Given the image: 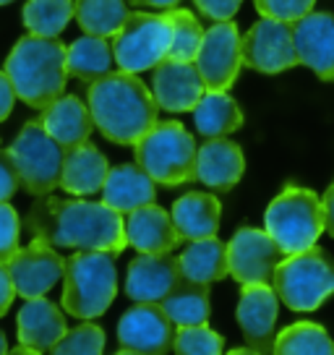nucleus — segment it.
I'll return each mask as SVG.
<instances>
[{
  "mask_svg": "<svg viewBox=\"0 0 334 355\" xmlns=\"http://www.w3.org/2000/svg\"><path fill=\"white\" fill-rule=\"evenodd\" d=\"M8 353V340H6V334L0 332V355Z\"/></svg>",
  "mask_w": 334,
  "mask_h": 355,
  "instance_id": "nucleus-45",
  "label": "nucleus"
},
{
  "mask_svg": "<svg viewBox=\"0 0 334 355\" xmlns=\"http://www.w3.org/2000/svg\"><path fill=\"white\" fill-rule=\"evenodd\" d=\"M225 350L222 334L209 329L206 324H186L178 327L173 353L180 355H220Z\"/></svg>",
  "mask_w": 334,
  "mask_h": 355,
  "instance_id": "nucleus-35",
  "label": "nucleus"
},
{
  "mask_svg": "<svg viewBox=\"0 0 334 355\" xmlns=\"http://www.w3.org/2000/svg\"><path fill=\"white\" fill-rule=\"evenodd\" d=\"M8 353H13V355H32L34 350H32V347H26V345L19 343V347H13V350H8Z\"/></svg>",
  "mask_w": 334,
  "mask_h": 355,
  "instance_id": "nucleus-44",
  "label": "nucleus"
},
{
  "mask_svg": "<svg viewBox=\"0 0 334 355\" xmlns=\"http://www.w3.org/2000/svg\"><path fill=\"white\" fill-rule=\"evenodd\" d=\"M107 157L89 141L71 146L63 152V167H60V189L71 196H94L100 193L107 178Z\"/></svg>",
  "mask_w": 334,
  "mask_h": 355,
  "instance_id": "nucleus-22",
  "label": "nucleus"
},
{
  "mask_svg": "<svg viewBox=\"0 0 334 355\" xmlns=\"http://www.w3.org/2000/svg\"><path fill=\"white\" fill-rule=\"evenodd\" d=\"M19 233H21V222L16 209L8 201H0V264H6L19 248Z\"/></svg>",
  "mask_w": 334,
  "mask_h": 355,
  "instance_id": "nucleus-36",
  "label": "nucleus"
},
{
  "mask_svg": "<svg viewBox=\"0 0 334 355\" xmlns=\"http://www.w3.org/2000/svg\"><path fill=\"white\" fill-rule=\"evenodd\" d=\"M11 157L19 170V180L26 193L47 196L60 183V167H63V146L45 131L42 121L24 123L16 141L11 144Z\"/></svg>",
  "mask_w": 334,
  "mask_h": 355,
  "instance_id": "nucleus-9",
  "label": "nucleus"
},
{
  "mask_svg": "<svg viewBox=\"0 0 334 355\" xmlns=\"http://www.w3.org/2000/svg\"><path fill=\"white\" fill-rule=\"evenodd\" d=\"M272 288L290 311H316L334 295V259L319 245L288 254L274 269Z\"/></svg>",
  "mask_w": 334,
  "mask_h": 355,
  "instance_id": "nucleus-6",
  "label": "nucleus"
},
{
  "mask_svg": "<svg viewBox=\"0 0 334 355\" xmlns=\"http://www.w3.org/2000/svg\"><path fill=\"white\" fill-rule=\"evenodd\" d=\"M66 259L58 254L55 245L45 243L42 238H32V243L16 248L6 261L11 282L21 298H39L47 295L63 277Z\"/></svg>",
  "mask_w": 334,
  "mask_h": 355,
  "instance_id": "nucleus-14",
  "label": "nucleus"
},
{
  "mask_svg": "<svg viewBox=\"0 0 334 355\" xmlns=\"http://www.w3.org/2000/svg\"><path fill=\"white\" fill-rule=\"evenodd\" d=\"M24 230L32 238H42L50 245L76 251H107L118 256L125 251L123 214L105 201L58 199L39 196L24 217Z\"/></svg>",
  "mask_w": 334,
  "mask_h": 355,
  "instance_id": "nucleus-1",
  "label": "nucleus"
},
{
  "mask_svg": "<svg viewBox=\"0 0 334 355\" xmlns=\"http://www.w3.org/2000/svg\"><path fill=\"white\" fill-rule=\"evenodd\" d=\"M8 3H13V0H0V6H8Z\"/></svg>",
  "mask_w": 334,
  "mask_h": 355,
  "instance_id": "nucleus-46",
  "label": "nucleus"
},
{
  "mask_svg": "<svg viewBox=\"0 0 334 355\" xmlns=\"http://www.w3.org/2000/svg\"><path fill=\"white\" fill-rule=\"evenodd\" d=\"M264 230L274 238L285 256L311 248L324 233L322 199L311 189L285 186L267 207Z\"/></svg>",
  "mask_w": 334,
  "mask_h": 355,
  "instance_id": "nucleus-7",
  "label": "nucleus"
},
{
  "mask_svg": "<svg viewBox=\"0 0 334 355\" xmlns=\"http://www.w3.org/2000/svg\"><path fill=\"white\" fill-rule=\"evenodd\" d=\"M173 29L165 13L128 11L121 29L112 34V55L123 71L144 73L162 63L170 50Z\"/></svg>",
  "mask_w": 334,
  "mask_h": 355,
  "instance_id": "nucleus-8",
  "label": "nucleus"
},
{
  "mask_svg": "<svg viewBox=\"0 0 334 355\" xmlns=\"http://www.w3.org/2000/svg\"><path fill=\"white\" fill-rule=\"evenodd\" d=\"M68 324L60 306L45 295L39 298H26V303L19 311L16 319V332H19V343L32 347L34 353H50L55 343L66 334Z\"/></svg>",
  "mask_w": 334,
  "mask_h": 355,
  "instance_id": "nucleus-21",
  "label": "nucleus"
},
{
  "mask_svg": "<svg viewBox=\"0 0 334 355\" xmlns=\"http://www.w3.org/2000/svg\"><path fill=\"white\" fill-rule=\"evenodd\" d=\"M220 217H222V207L217 196L201 193V191H191L186 196H180L170 211V220L175 225L180 241H199V238L217 235Z\"/></svg>",
  "mask_w": 334,
  "mask_h": 355,
  "instance_id": "nucleus-25",
  "label": "nucleus"
},
{
  "mask_svg": "<svg viewBox=\"0 0 334 355\" xmlns=\"http://www.w3.org/2000/svg\"><path fill=\"white\" fill-rule=\"evenodd\" d=\"M21 180H19V170L8 149H0V201H8L19 191Z\"/></svg>",
  "mask_w": 334,
  "mask_h": 355,
  "instance_id": "nucleus-38",
  "label": "nucleus"
},
{
  "mask_svg": "<svg viewBox=\"0 0 334 355\" xmlns=\"http://www.w3.org/2000/svg\"><path fill=\"white\" fill-rule=\"evenodd\" d=\"M159 306L175 322V327L206 324L209 322V313H212L209 285H201V282H191V279L180 277L178 285L159 300Z\"/></svg>",
  "mask_w": 334,
  "mask_h": 355,
  "instance_id": "nucleus-29",
  "label": "nucleus"
},
{
  "mask_svg": "<svg viewBox=\"0 0 334 355\" xmlns=\"http://www.w3.org/2000/svg\"><path fill=\"white\" fill-rule=\"evenodd\" d=\"M13 102H16V89H13L8 73H6V71H0V123L11 115Z\"/></svg>",
  "mask_w": 334,
  "mask_h": 355,
  "instance_id": "nucleus-40",
  "label": "nucleus"
},
{
  "mask_svg": "<svg viewBox=\"0 0 334 355\" xmlns=\"http://www.w3.org/2000/svg\"><path fill=\"white\" fill-rule=\"evenodd\" d=\"M206 92L193 60L165 58L152 68V94L159 110L188 112L196 107L201 94Z\"/></svg>",
  "mask_w": 334,
  "mask_h": 355,
  "instance_id": "nucleus-16",
  "label": "nucleus"
},
{
  "mask_svg": "<svg viewBox=\"0 0 334 355\" xmlns=\"http://www.w3.org/2000/svg\"><path fill=\"white\" fill-rule=\"evenodd\" d=\"M240 50H243V66L267 76L301 66L295 40H292V21H282V19L261 16L240 37Z\"/></svg>",
  "mask_w": 334,
  "mask_h": 355,
  "instance_id": "nucleus-10",
  "label": "nucleus"
},
{
  "mask_svg": "<svg viewBox=\"0 0 334 355\" xmlns=\"http://www.w3.org/2000/svg\"><path fill=\"white\" fill-rule=\"evenodd\" d=\"M66 53L68 47L58 37H21L6 58V73L16 89V97L34 110H42L58 100L68 84Z\"/></svg>",
  "mask_w": 334,
  "mask_h": 355,
  "instance_id": "nucleus-3",
  "label": "nucleus"
},
{
  "mask_svg": "<svg viewBox=\"0 0 334 355\" xmlns=\"http://www.w3.org/2000/svg\"><path fill=\"white\" fill-rule=\"evenodd\" d=\"M155 196V180L146 175V170L139 162H128V165L107 170L105 186H102V201L115 211L128 214L144 204H152Z\"/></svg>",
  "mask_w": 334,
  "mask_h": 355,
  "instance_id": "nucleus-24",
  "label": "nucleus"
},
{
  "mask_svg": "<svg viewBox=\"0 0 334 355\" xmlns=\"http://www.w3.org/2000/svg\"><path fill=\"white\" fill-rule=\"evenodd\" d=\"M199 68V76L204 87L212 92H227L235 84V78L243 66V50H240V32L230 21H217L204 32L199 44V53L193 58Z\"/></svg>",
  "mask_w": 334,
  "mask_h": 355,
  "instance_id": "nucleus-11",
  "label": "nucleus"
},
{
  "mask_svg": "<svg viewBox=\"0 0 334 355\" xmlns=\"http://www.w3.org/2000/svg\"><path fill=\"white\" fill-rule=\"evenodd\" d=\"M178 327L159 303H139L118 322V353L165 355L173 350Z\"/></svg>",
  "mask_w": 334,
  "mask_h": 355,
  "instance_id": "nucleus-12",
  "label": "nucleus"
},
{
  "mask_svg": "<svg viewBox=\"0 0 334 355\" xmlns=\"http://www.w3.org/2000/svg\"><path fill=\"white\" fill-rule=\"evenodd\" d=\"M128 8L125 0H76L73 3V19L84 34L97 37H112L125 21Z\"/></svg>",
  "mask_w": 334,
  "mask_h": 355,
  "instance_id": "nucleus-31",
  "label": "nucleus"
},
{
  "mask_svg": "<svg viewBox=\"0 0 334 355\" xmlns=\"http://www.w3.org/2000/svg\"><path fill=\"white\" fill-rule=\"evenodd\" d=\"M178 259L170 254H141L128 264L125 295L134 303H159L178 285Z\"/></svg>",
  "mask_w": 334,
  "mask_h": 355,
  "instance_id": "nucleus-18",
  "label": "nucleus"
},
{
  "mask_svg": "<svg viewBox=\"0 0 334 355\" xmlns=\"http://www.w3.org/2000/svg\"><path fill=\"white\" fill-rule=\"evenodd\" d=\"M285 259V251L274 243L267 230L240 227L227 243V264L240 285H272L274 269Z\"/></svg>",
  "mask_w": 334,
  "mask_h": 355,
  "instance_id": "nucleus-13",
  "label": "nucleus"
},
{
  "mask_svg": "<svg viewBox=\"0 0 334 355\" xmlns=\"http://www.w3.org/2000/svg\"><path fill=\"white\" fill-rule=\"evenodd\" d=\"M131 6H139V8H162V11H167V8H175L180 0H128Z\"/></svg>",
  "mask_w": 334,
  "mask_h": 355,
  "instance_id": "nucleus-43",
  "label": "nucleus"
},
{
  "mask_svg": "<svg viewBox=\"0 0 334 355\" xmlns=\"http://www.w3.org/2000/svg\"><path fill=\"white\" fill-rule=\"evenodd\" d=\"M180 277L201 285H212L230 275L227 264V243H222L217 235L188 241V248L178 256Z\"/></svg>",
  "mask_w": 334,
  "mask_h": 355,
  "instance_id": "nucleus-26",
  "label": "nucleus"
},
{
  "mask_svg": "<svg viewBox=\"0 0 334 355\" xmlns=\"http://www.w3.org/2000/svg\"><path fill=\"white\" fill-rule=\"evenodd\" d=\"M115 256L107 251H76L63 264V311L76 319H97L118 293Z\"/></svg>",
  "mask_w": 334,
  "mask_h": 355,
  "instance_id": "nucleus-4",
  "label": "nucleus"
},
{
  "mask_svg": "<svg viewBox=\"0 0 334 355\" xmlns=\"http://www.w3.org/2000/svg\"><path fill=\"white\" fill-rule=\"evenodd\" d=\"M316 0H254L256 11L269 19H282V21H295L313 8Z\"/></svg>",
  "mask_w": 334,
  "mask_h": 355,
  "instance_id": "nucleus-37",
  "label": "nucleus"
},
{
  "mask_svg": "<svg viewBox=\"0 0 334 355\" xmlns=\"http://www.w3.org/2000/svg\"><path fill=\"white\" fill-rule=\"evenodd\" d=\"M245 173L243 149L230 139H206L196 152V180L212 191L227 193Z\"/></svg>",
  "mask_w": 334,
  "mask_h": 355,
  "instance_id": "nucleus-19",
  "label": "nucleus"
},
{
  "mask_svg": "<svg viewBox=\"0 0 334 355\" xmlns=\"http://www.w3.org/2000/svg\"><path fill=\"white\" fill-rule=\"evenodd\" d=\"M123 233L128 245H134L139 254H170L180 243L170 214L155 201L128 211L123 220Z\"/></svg>",
  "mask_w": 334,
  "mask_h": 355,
  "instance_id": "nucleus-20",
  "label": "nucleus"
},
{
  "mask_svg": "<svg viewBox=\"0 0 334 355\" xmlns=\"http://www.w3.org/2000/svg\"><path fill=\"white\" fill-rule=\"evenodd\" d=\"M165 16L170 21V29H173L167 58H173V60H193L196 53H199L201 40H204V26L199 24V19L191 11H183V8H167Z\"/></svg>",
  "mask_w": 334,
  "mask_h": 355,
  "instance_id": "nucleus-33",
  "label": "nucleus"
},
{
  "mask_svg": "<svg viewBox=\"0 0 334 355\" xmlns=\"http://www.w3.org/2000/svg\"><path fill=\"white\" fill-rule=\"evenodd\" d=\"M196 3V8H199L206 19H214V21H230L238 8H240V3L243 0H193Z\"/></svg>",
  "mask_w": 334,
  "mask_h": 355,
  "instance_id": "nucleus-39",
  "label": "nucleus"
},
{
  "mask_svg": "<svg viewBox=\"0 0 334 355\" xmlns=\"http://www.w3.org/2000/svg\"><path fill=\"white\" fill-rule=\"evenodd\" d=\"M292 40L298 58L322 81H334V13H306L292 21Z\"/></svg>",
  "mask_w": 334,
  "mask_h": 355,
  "instance_id": "nucleus-17",
  "label": "nucleus"
},
{
  "mask_svg": "<svg viewBox=\"0 0 334 355\" xmlns=\"http://www.w3.org/2000/svg\"><path fill=\"white\" fill-rule=\"evenodd\" d=\"M91 121L112 144H136L159 118L155 94L131 71H110L87 89Z\"/></svg>",
  "mask_w": 334,
  "mask_h": 355,
  "instance_id": "nucleus-2",
  "label": "nucleus"
},
{
  "mask_svg": "<svg viewBox=\"0 0 334 355\" xmlns=\"http://www.w3.org/2000/svg\"><path fill=\"white\" fill-rule=\"evenodd\" d=\"M136 162L162 186H183L196 180V141L183 123L157 121L134 144Z\"/></svg>",
  "mask_w": 334,
  "mask_h": 355,
  "instance_id": "nucleus-5",
  "label": "nucleus"
},
{
  "mask_svg": "<svg viewBox=\"0 0 334 355\" xmlns=\"http://www.w3.org/2000/svg\"><path fill=\"white\" fill-rule=\"evenodd\" d=\"M322 207H324V230L334 238V183L324 193Z\"/></svg>",
  "mask_w": 334,
  "mask_h": 355,
  "instance_id": "nucleus-42",
  "label": "nucleus"
},
{
  "mask_svg": "<svg viewBox=\"0 0 334 355\" xmlns=\"http://www.w3.org/2000/svg\"><path fill=\"white\" fill-rule=\"evenodd\" d=\"M105 329L100 324H91L89 319L73 327V329H66V334L55 343V347L50 353L55 355H100L105 353Z\"/></svg>",
  "mask_w": 334,
  "mask_h": 355,
  "instance_id": "nucleus-34",
  "label": "nucleus"
},
{
  "mask_svg": "<svg viewBox=\"0 0 334 355\" xmlns=\"http://www.w3.org/2000/svg\"><path fill=\"white\" fill-rule=\"evenodd\" d=\"M279 313V298L272 285H243L238 300V324L251 353L264 355L274 347V324Z\"/></svg>",
  "mask_w": 334,
  "mask_h": 355,
  "instance_id": "nucleus-15",
  "label": "nucleus"
},
{
  "mask_svg": "<svg viewBox=\"0 0 334 355\" xmlns=\"http://www.w3.org/2000/svg\"><path fill=\"white\" fill-rule=\"evenodd\" d=\"M73 19V0H26L24 26L29 34L58 37Z\"/></svg>",
  "mask_w": 334,
  "mask_h": 355,
  "instance_id": "nucleus-32",
  "label": "nucleus"
},
{
  "mask_svg": "<svg viewBox=\"0 0 334 355\" xmlns=\"http://www.w3.org/2000/svg\"><path fill=\"white\" fill-rule=\"evenodd\" d=\"M42 125L63 149L78 146L89 141L94 121H91L89 105L76 94H60L47 107H42Z\"/></svg>",
  "mask_w": 334,
  "mask_h": 355,
  "instance_id": "nucleus-23",
  "label": "nucleus"
},
{
  "mask_svg": "<svg viewBox=\"0 0 334 355\" xmlns=\"http://www.w3.org/2000/svg\"><path fill=\"white\" fill-rule=\"evenodd\" d=\"M115 55H112L110 37L84 34L73 44H68L66 68L68 76H76L81 81H97L112 71Z\"/></svg>",
  "mask_w": 334,
  "mask_h": 355,
  "instance_id": "nucleus-28",
  "label": "nucleus"
},
{
  "mask_svg": "<svg viewBox=\"0 0 334 355\" xmlns=\"http://www.w3.org/2000/svg\"><path fill=\"white\" fill-rule=\"evenodd\" d=\"M13 298H16V288H13L11 282V275H8L6 264H0V316L8 313Z\"/></svg>",
  "mask_w": 334,
  "mask_h": 355,
  "instance_id": "nucleus-41",
  "label": "nucleus"
},
{
  "mask_svg": "<svg viewBox=\"0 0 334 355\" xmlns=\"http://www.w3.org/2000/svg\"><path fill=\"white\" fill-rule=\"evenodd\" d=\"M272 353L277 355H332L334 343L322 324L295 322L274 337Z\"/></svg>",
  "mask_w": 334,
  "mask_h": 355,
  "instance_id": "nucleus-30",
  "label": "nucleus"
},
{
  "mask_svg": "<svg viewBox=\"0 0 334 355\" xmlns=\"http://www.w3.org/2000/svg\"><path fill=\"white\" fill-rule=\"evenodd\" d=\"M193 123L204 139H220V136H230L243 125V112L227 92L206 89L193 107Z\"/></svg>",
  "mask_w": 334,
  "mask_h": 355,
  "instance_id": "nucleus-27",
  "label": "nucleus"
}]
</instances>
